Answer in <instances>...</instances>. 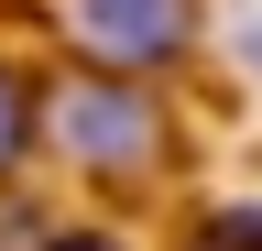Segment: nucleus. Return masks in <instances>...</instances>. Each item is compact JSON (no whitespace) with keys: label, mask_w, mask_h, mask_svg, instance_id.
Segmentation results:
<instances>
[{"label":"nucleus","mask_w":262,"mask_h":251,"mask_svg":"<svg viewBox=\"0 0 262 251\" xmlns=\"http://www.w3.org/2000/svg\"><path fill=\"white\" fill-rule=\"evenodd\" d=\"M55 251H120V240H98V230H66V240H55Z\"/></svg>","instance_id":"39448f33"},{"label":"nucleus","mask_w":262,"mask_h":251,"mask_svg":"<svg viewBox=\"0 0 262 251\" xmlns=\"http://www.w3.org/2000/svg\"><path fill=\"white\" fill-rule=\"evenodd\" d=\"M196 251H262V208H208L196 218Z\"/></svg>","instance_id":"20e7f679"},{"label":"nucleus","mask_w":262,"mask_h":251,"mask_svg":"<svg viewBox=\"0 0 262 251\" xmlns=\"http://www.w3.org/2000/svg\"><path fill=\"white\" fill-rule=\"evenodd\" d=\"M22 153H33V87H22L11 66H0V175H11Z\"/></svg>","instance_id":"7ed1b4c3"},{"label":"nucleus","mask_w":262,"mask_h":251,"mask_svg":"<svg viewBox=\"0 0 262 251\" xmlns=\"http://www.w3.org/2000/svg\"><path fill=\"white\" fill-rule=\"evenodd\" d=\"M44 131H55V153H77L88 175H142L153 153H164L153 99H142V87H120V77H66L55 109H44Z\"/></svg>","instance_id":"f257e3e1"},{"label":"nucleus","mask_w":262,"mask_h":251,"mask_svg":"<svg viewBox=\"0 0 262 251\" xmlns=\"http://www.w3.org/2000/svg\"><path fill=\"white\" fill-rule=\"evenodd\" d=\"M77 44H88L110 77L164 66V55L186 44V0H77Z\"/></svg>","instance_id":"f03ea898"}]
</instances>
